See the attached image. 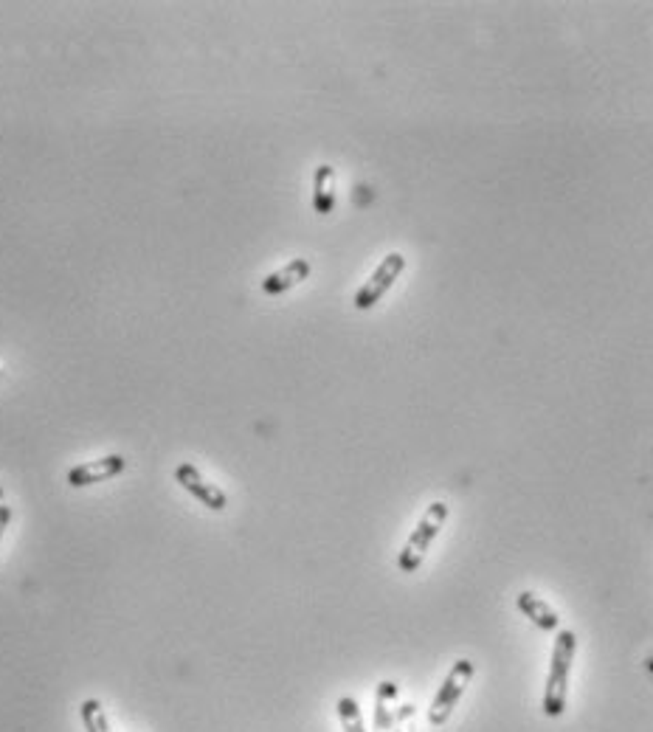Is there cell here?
<instances>
[{"instance_id": "cell-1", "label": "cell", "mask_w": 653, "mask_h": 732, "mask_svg": "<svg viewBox=\"0 0 653 732\" xmlns=\"http://www.w3.org/2000/svg\"><path fill=\"white\" fill-rule=\"evenodd\" d=\"M575 654H578V637L575 631H558L555 645H552V656H549V673L547 685H544V716L558 718L566 710V699H569V679H572V665H575Z\"/></svg>"}, {"instance_id": "cell-2", "label": "cell", "mask_w": 653, "mask_h": 732, "mask_svg": "<svg viewBox=\"0 0 653 732\" xmlns=\"http://www.w3.org/2000/svg\"><path fill=\"white\" fill-rule=\"evenodd\" d=\"M445 521H448V504L445 502L428 504L423 519L417 521L414 533L409 535V541L403 544L400 555H397V566H400L403 575H414V572L423 566L428 549H431V544L437 541V535H440V530L445 527Z\"/></svg>"}, {"instance_id": "cell-3", "label": "cell", "mask_w": 653, "mask_h": 732, "mask_svg": "<svg viewBox=\"0 0 653 732\" xmlns=\"http://www.w3.org/2000/svg\"><path fill=\"white\" fill-rule=\"evenodd\" d=\"M473 676H476V665L471 659H456L454 668L448 671L445 682H442L437 696L431 699V707H428V724L431 727H442L451 718L459 699L465 696V690L473 682Z\"/></svg>"}, {"instance_id": "cell-4", "label": "cell", "mask_w": 653, "mask_h": 732, "mask_svg": "<svg viewBox=\"0 0 653 732\" xmlns=\"http://www.w3.org/2000/svg\"><path fill=\"white\" fill-rule=\"evenodd\" d=\"M406 271V257L400 254V251H392V254H386L380 265L372 271V276L366 279L364 285L358 288L355 293V307L358 310H372V307L378 305L380 299L392 290L400 274Z\"/></svg>"}, {"instance_id": "cell-5", "label": "cell", "mask_w": 653, "mask_h": 732, "mask_svg": "<svg viewBox=\"0 0 653 732\" xmlns=\"http://www.w3.org/2000/svg\"><path fill=\"white\" fill-rule=\"evenodd\" d=\"M175 479H178V485H181L189 496H195L203 507H209L214 513H220V510H226L228 507L226 493L217 488V485H212V482H206L203 473H200L192 462H181V465L175 468Z\"/></svg>"}, {"instance_id": "cell-6", "label": "cell", "mask_w": 653, "mask_h": 732, "mask_svg": "<svg viewBox=\"0 0 653 732\" xmlns=\"http://www.w3.org/2000/svg\"><path fill=\"white\" fill-rule=\"evenodd\" d=\"M127 468V459L119 457V454H110V457L93 459V462H82L68 471V485L71 488H88V485H99V482H107L113 476H119Z\"/></svg>"}, {"instance_id": "cell-7", "label": "cell", "mask_w": 653, "mask_h": 732, "mask_svg": "<svg viewBox=\"0 0 653 732\" xmlns=\"http://www.w3.org/2000/svg\"><path fill=\"white\" fill-rule=\"evenodd\" d=\"M516 609L530 620L532 626L541 628V631H555L561 626V617L558 611L549 606L544 597H538L535 592H518L516 595Z\"/></svg>"}, {"instance_id": "cell-8", "label": "cell", "mask_w": 653, "mask_h": 732, "mask_svg": "<svg viewBox=\"0 0 653 732\" xmlns=\"http://www.w3.org/2000/svg\"><path fill=\"white\" fill-rule=\"evenodd\" d=\"M310 262L307 260H290L288 265H282L279 271L274 274H268L262 279V290L268 293V296H279V293H288L290 288H296L299 282H304L307 276H310Z\"/></svg>"}, {"instance_id": "cell-9", "label": "cell", "mask_w": 653, "mask_h": 732, "mask_svg": "<svg viewBox=\"0 0 653 732\" xmlns=\"http://www.w3.org/2000/svg\"><path fill=\"white\" fill-rule=\"evenodd\" d=\"M335 169L330 164H319L313 172V209L319 214H330L335 209Z\"/></svg>"}, {"instance_id": "cell-10", "label": "cell", "mask_w": 653, "mask_h": 732, "mask_svg": "<svg viewBox=\"0 0 653 732\" xmlns=\"http://www.w3.org/2000/svg\"><path fill=\"white\" fill-rule=\"evenodd\" d=\"M79 716H82L85 732H110L107 713L99 699H85V702L79 704Z\"/></svg>"}, {"instance_id": "cell-11", "label": "cell", "mask_w": 653, "mask_h": 732, "mask_svg": "<svg viewBox=\"0 0 653 732\" xmlns=\"http://www.w3.org/2000/svg\"><path fill=\"white\" fill-rule=\"evenodd\" d=\"M335 710H338V718H341V730L366 732L364 718H361V707H358V702H355L352 696H341L338 704H335Z\"/></svg>"}, {"instance_id": "cell-12", "label": "cell", "mask_w": 653, "mask_h": 732, "mask_svg": "<svg viewBox=\"0 0 653 732\" xmlns=\"http://www.w3.org/2000/svg\"><path fill=\"white\" fill-rule=\"evenodd\" d=\"M389 702H392V699H386V696H378V693H375V730L378 732H389L395 727V713L389 710Z\"/></svg>"}, {"instance_id": "cell-13", "label": "cell", "mask_w": 653, "mask_h": 732, "mask_svg": "<svg viewBox=\"0 0 653 732\" xmlns=\"http://www.w3.org/2000/svg\"><path fill=\"white\" fill-rule=\"evenodd\" d=\"M9 521H12V507L0 502V541H3V535L9 530Z\"/></svg>"}, {"instance_id": "cell-14", "label": "cell", "mask_w": 653, "mask_h": 732, "mask_svg": "<svg viewBox=\"0 0 653 732\" xmlns=\"http://www.w3.org/2000/svg\"><path fill=\"white\" fill-rule=\"evenodd\" d=\"M397 693H400V687H397L395 682H380L378 685V696H386V699H392V702L397 699Z\"/></svg>"}, {"instance_id": "cell-15", "label": "cell", "mask_w": 653, "mask_h": 732, "mask_svg": "<svg viewBox=\"0 0 653 732\" xmlns=\"http://www.w3.org/2000/svg\"><path fill=\"white\" fill-rule=\"evenodd\" d=\"M395 732H406V730H403V727H400V724H397V730Z\"/></svg>"}, {"instance_id": "cell-16", "label": "cell", "mask_w": 653, "mask_h": 732, "mask_svg": "<svg viewBox=\"0 0 653 732\" xmlns=\"http://www.w3.org/2000/svg\"><path fill=\"white\" fill-rule=\"evenodd\" d=\"M0 499H3V488H0Z\"/></svg>"}]
</instances>
